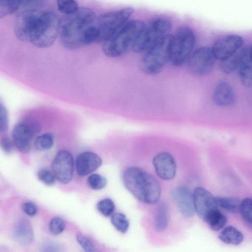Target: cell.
Returning <instances> with one entry per match:
<instances>
[{
    "mask_svg": "<svg viewBox=\"0 0 252 252\" xmlns=\"http://www.w3.org/2000/svg\"><path fill=\"white\" fill-rule=\"evenodd\" d=\"M52 168L60 182L69 183L72 178L74 171V159L71 154L66 150L59 151L52 161Z\"/></svg>",
    "mask_w": 252,
    "mask_h": 252,
    "instance_id": "obj_13",
    "label": "cell"
},
{
    "mask_svg": "<svg viewBox=\"0 0 252 252\" xmlns=\"http://www.w3.org/2000/svg\"><path fill=\"white\" fill-rule=\"evenodd\" d=\"M58 10L65 15H69L76 12L79 9L76 0H56Z\"/></svg>",
    "mask_w": 252,
    "mask_h": 252,
    "instance_id": "obj_30",
    "label": "cell"
},
{
    "mask_svg": "<svg viewBox=\"0 0 252 252\" xmlns=\"http://www.w3.org/2000/svg\"><path fill=\"white\" fill-rule=\"evenodd\" d=\"M134 11L132 7H127L100 15L97 18V42L102 43L115 34L128 22Z\"/></svg>",
    "mask_w": 252,
    "mask_h": 252,
    "instance_id": "obj_8",
    "label": "cell"
},
{
    "mask_svg": "<svg viewBox=\"0 0 252 252\" xmlns=\"http://www.w3.org/2000/svg\"><path fill=\"white\" fill-rule=\"evenodd\" d=\"M101 163V158L95 153L84 152L76 158L75 165L77 173L79 176H86L100 167Z\"/></svg>",
    "mask_w": 252,
    "mask_h": 252,
    "instance_id": "obj_18",
    "label": "cell"
},
{
    "mask_svg": "<svg viewBox=\"0 0 252 252\" xmlns=\"http://www.w3.org/2000/svg\"><path fill=\"white\" fill-rule=\"evenodd\" d=\"M243 38L236 34H230L217 40L212 50L217 60H225L235 54L243 46Z\"/></svg>",
    "mask_w": 252,
    "mask_h": 252,
    "instance_id": "obj_12",
    "label": "cell"
},
{
    "mask_svg": "<svg viewBox=\"0 0 252 252\" xmlns=\"http://www.w3.org/2000/svg\"><path fill=\"white\" fill-rule=\"evenodd\" d=\"M98 35L97 18L90 8L79 7L75 13L65 15L60 20L59 36L66 48L76 49L97 42Z\"/></svg>",
    "mask_w": 252,
    "mask_h": 252,
    "instance_id": "obj_1",
    "label": "cell"
},
{
    "mask_svg": "<svg viewBox=\"0 0 252 252\" xmlns=\"http://www.w3.org/2000/svg\"><path fill=\"white\" fill-rule=\"evenodd\" d=\"M172 28L171 22L164 17H158L145 25L131 49L136 53L145 52Z\"/></svg>",
    "mask_w": 252,
    "mask_h": 252,
    "instance_id": "obj_7",
    "label": "cell"
},
{
    "mask_svg": "<svg viewBox=\"0 0 252 252\" xmlns=\"http://www.w3.org/2000/svg\"><path fill=\"white\" fill-rule=\"evenodd\" d=\"M239 58L238 67L240 80L247 88H252V59L250 48L245 47L237 52Z\"/></svg>",
    "mask_w": 252,
    "mask_h": 252,
    "instance_id": "obj_17",
    "label": "cell"
},
{
    "mask_svg": "<svg viewBox=\"0 0 252 252\" xmlns=\"http://www.w3.org/2000/svg\"><path fill=\"white\" fill-rule=\"evenodd\" d=\"M237 52L229 58L220 61V68L224 73H231L238 68L239 58Z\"/></svg>",
    "mask_w": 252,
    "mask_h": 252,
    "instance_id": "obj_29",
    "label": "cell"
},
{
    "mask_svg": "<svg viewBox=\"0 0 252 252\" xmlns=\"http://www.w3.org/2000/svg\"><path fill=\"white\" fill-rule=\"evenodd\" d=\"M123 179L127 189L141 202L149 204L158 202L161 189L158 181L153 175L132 166L124 171Z\"/></svg>",
    "mask_w": 252,
    "mask_h": 252,
    "instance_id": "obj_2",
    "label": "cell"
},
{
    "mask_svg": "<svg viewBox=\"0 0 252 252\" xmlns=\"http://www.w3.org/2000/svg\"><path fill=\"white\" fill-rule=\"evenodd\" d=\"M65 223L64 220L60 217L53 218L49 223V231L54 235L61 233L64 229Z\"/></svg>",
    "mask_w": 252,
    "mask_h": 252,
    "instance_id": "obj_33",
    "label": "cell"
},
{
    "mask_svg": "<svg viewBox=\"0 0 252 252\" xmlns=\"http://www.w3.org/2000/svg\"><path fill=\"white\" fill-rule=\"evenodd\" d=\"M22 0H0V18L18 11Z\"/></svg>",
    "mask_w": 252,
    "mask_h": 252,
    "instance_id": "obj_25",
    "label": "cell"
},
{
    "mask_svg": "<svg viewBox=\"0 0 252 252\" xmlns=\"http://www.w3.org/2000/svg\"><path fill=\"white\" fill-rule=\"evenodd\" d=\"M216 201L219 207L231 213L240 212L241 201L234 197H217Z\"/></svg>",
    "mask_w": 252,
    "mask_h": 252,
    "instance_id": "obj_24",
    "label": "cell"
},
{
    "mask_svg": "<svg viewBox=\"0 0 252 252\" xmlns=\"http://www.w3.org/2000/svg\"><path fill=\"white\" fill-rule=\"evenodd\" d=\"M12 141L6 136L3 137L1 139V146L4 152L9 153L12 151L13 148Z\"/></svg>",
    "mask_w": 252,
    "mask_h": 252,
    "instance_id": "obj_38",
    "label": "cell"
},
{
    "mask_svg": "<svg viewBox=\"0 0 252 252\" xmlns=\"http://www.w3.org/2000/svg\"><path fill=\"white\" fill-rule=\"evenodd\" d=\"M250 54H251V57L252 59V45L251 47L250 48Z\"/></svg>",
    "mask_w": 252,
    "mask_h": 252,
    "instance_id": "obj_39",
    "label": "cell"
},
{
    "mask_svg": "<svg viewBox=\"0 0 252 252\" xmlns=\"http://www.w3.org/2000/svg\"><path fill=\"white\" fill-rule=\"evenodd\" d=\"M153 164L157 175L161 179H173L176 172V164L172 156L167 152H160L153 158Z\"/></svg>",
    "mask_w": 252,
    "mask_h": 252,
    "instance_id": "obj_15",
    "label": "cell"
},
{
    "mask_svg": "<svg viewBox=\"0 0 252 252\" xmlns=\"http://www.w3.org/2000/svg\"><path fill=\"white\" fill-rule=\"evenodd\" d=\"M60 20L51 11H42L32 34L31 43L40 48L52 46L59 34Z\"/></svg>",
    "mask_w": 252,
    "mask_h": 252,
    "instance_id": "obj_4",
    "label": "cell"
},
{
    "mask_svg": "<svg viewBox=\"0 0 252 252\" xmlns=\"http://www.w3.org/2000/svg\"><path fill=\"white\" fill-rule=\"evenodd\" d=\"M145 24L141 21H128L110 37L102 43V50L105 55L117 58L124 54L132 46Z\"/></svg>",
    "mask_w": 252,
    "mask_h": 252,
    "instance_id": "obj_3",
    "label": "cell"
},
{
    "mask_svg": "<svg viewBox=\"0 0 252 252\" xmlns=\"http://www.w3.org/2000/svg\"><path fill=\"white\" fill-rule=\"evenodd\" d=\"M13 235L15 240L21 245H28L32 243L34 235L30 222L25 219L20 220L15 225Z\"/></svg>",
    "mask_w": 252,
    "mask_h": 252,
    "instance_id": "obj_20",
    "label": "cell"
},
{
    "mask_svg": "<svg viewBox=\"0 0 252 252\" xmlns=\"http://www.w3.org/2000/svg\"><path fill=\"white\" fill-rule=\"evenodd\" d=\"M206 222L215 231H219L224 228L226 222V217L219 210L211 213L206 219Z\"/></svg>",
    "mask_w": 252,
    "mask_h": 252,
    "instance_id": "obj_23",
    "label": "cell"
},
{
    "mask_svg": "<svg viewBox=\"0 0 252 252\" xmlns=\"http://www.w3.org/2000/svg\"><path fill=\"white\" fill-rule=\"evenodd\" d=\"M89 187L94 190H99L104 188L106 185V179L97 174L90 175L87 181Z\"/></svg>",
    "mask_w": 252,
    "mask_h": 252,
    "instance_id": "obj_32",
    "label": "cell"
},
{
    "mask_svg": "<svg viewBox=\"0 0 252 252\" xmlns=\"http://www.w3.org/2000/svg\"><path fill=\"white\" fill-rule=\"evenodd\" d=\"M195 43V37L191 29L186 26L178 27L172 35L169 61L175 66L183 64L190 56Z\"/></svg>",
    "mask_w": 252,
    "mask_h": 252,
    "instance_id": "obj_6",
    "label": "cell"
},
{
    "mask_svg": "<svg viewBox=\"0 0 252 252\" xmlns=\"http://www.w3.org/2000/svg\"><path fill=\"white\" fill-rule=\"evenodd\" d=\"M54 143V136L49 132L45 133L38 136L34 141V147L38 151H45L50 149Z\"/></svg>",
    "mask_w": 252,
    "mask_h": 252,
    "instance_id": "obj_27",
    "label": "cell"
},
{
    "mask_svg": "<svg viewBox=\"0 0 252 252\" xmlns=\"http://www.w3.org/2000/svg\"><path fill=\"white\" fill-rule=\"evenodd\" d=\"M219 238L224 243L236 246L243 242L244 237L236 227L229 225L223 228L219 235Z\"/></svg>",
    "mask_w": 252,
    "mask_h": 252,
    "instance_id": "obj_21",
    "label": "cell"
},
{
    "mask_svg": "<svg viewBox=\"0 0 252 252\" xmlns=\"http://www.w3.org/2000/svg\"><path fill=\"white\" fill-rule=\"evenodd\" d=\"M239 213L245 223L252 227V198H245L241 200Z\"/></svg>",
    "mask_w": 252,
    "mask_h": 252,
    "instance_id": "obj_26",
    "label": "cell"
},
{
    "mask_svg": "<svg viewBox=\"0 0 252 252\" xmlns=\"http://www.w3.org/2000/svg\"><path fill=\"white\" fill-rule=\"evenodd\" d=\"M172 36L169 33L163 36L145 52L141 62V67L145 73H158L169 61Z\"/></svg>",
    "mask_w": 252,
    "mask_h": 252,
    "instance_id": "obj_5",
    "label": "cell"
},
{
    "mask_svg": "<svg viewBox=\"0 0 252 252\" xmlns=\"http://www.w3.org/2000/svg\"><path fill=\"white\" fill-rule=\"evenodd\" d=\"M216 60L212 48L202 47L195 50L189 57L188 68L195 75H206L213 70Z\"/></svg>",
    "mask_w": 252,
    "mask_h": 252,
    "instance_id": "obj_10",
    "label": "cell"
},
{
    "mask_svg": "<svg viewBox=\"0 0 252 252\" xmlns=\"http://www.w3.org/2000/svg\"><path fill=\"white\" fill-rule=\"evenodd\" d=\"M42 11L37 9L19 12L14 23V32L17 38L23 42H31L32 33Z\"/></svg>",
    "mask_w": 252,
    "mask_h": 252,
    "instance_id": "obj_11",
    "label": "cell"
},
{
    "mask_svg": "<svg viewBox=\"0 0 252 252\" xmlns=\"http://www.w3.org/2000/svg\"><path fill=\"white\" fill-rule=\"evenodd\" d=\"M111 222L115 228L122 233L127 231L129 225L126 216L121 213L113 214L111 217Z\"/></svg>",
    "mask_w": 252,
    "mask_h": 252,
    "instance_id": "obj_28",
    "label": "cell"
},
{
    "mask_svg": "<svg viewBox=\"0 0 252 252\" xmlns=\"http://www.w3.org/2000/svg\"><path fill=\"white\" fill-rule=\"evenodd\" d=\"M98 212L105 217L111 216L115 210V205L110 198H107L100 200L96 205Z\"/></svg>",
    "mask_w": 252,
    "mask_h": 252,
    "instance_id": "obj_31",
    "label": "cell"
},
{
    "mask_svg": "<svg viewBox=\"0 0 252 252\" xmlns=\"http://www.w3.org/2000/svg\"><path fill=\"white\" fill-rule=\"evenodd\" d=\"M41 128L39 123L32 118H27L19 122L15 125L12 131L14 145L22 152H29L33 138Z\"/></svg>",
    "mask_w": 252,
    "mask_h": 252,
    "instance_id": "obj_9",
    "label": "cell"
},
{
    "mask_svg": "<svg viewBox=\"0 0 252 252\" xmlns=\"http://www.w3.org/2000/svg\"><path fill=\"white\" fill-rule=\"evenodd\" d=\"M22 208L25 213L30 216L35 215L37 212L36 205L32 202H26L23 203Z\"/></svg>",
    "mask_w": 252,
    "mask_h": 252,
    "instance_id": "obj_37",
    "label": "cell"
},
{
    "mask_svg": "<svg viewBox=\"0 0 252 252\" xmlns=\"http://www.w3.org/2000/svg\"><path fill=\"white\" fill-rule=\"evenodd\" d=\"M214 102L220 107L232 106L235 102V94L231 86L226 81L219 82L213 94Z\"/></svg>",
    "mask_w": 252,
    "mask_h": 252,
    "instance_id": "obj_19",
    "label": "cell"
},
{
    "mask_svg": "<svg viewBox=\"0 0 252 252\" xmlns=\"http://www.w3.org/2000/svg\"><path fill=\"white\" fill-rule=\"evenodd\" d=\"M76 238L79 244L85 251L90 252L95 251L94 243L89 237L81 233H78Z\"/></svg>",
    "mask_w": 252,
    "mask_h": 252,
    "instance_id": "obj_34",
    "label": "cell"
},
{
    "mask_svg": "<svg viewBox=\"0 0 252 252\" xmlns=\"http://www.w3.org/2000/svg\"><path fill=\"white\" fill-rule=\"evenodd\" d=\"M37 176L39 180L46 185H53L55 183L56 178L55 175L48 169L40 170L38 172Z\"/></svg>",
    "mask_w": 252,
    "mask_h": 252,
    "instance_id": "obj_35",
    "label": "cell"
},
{
    "mask_svg": "<svg viewBox=\"0 0 252 252\" xmlns=\"http://www.w3.org/2000/svg\"><path fill=\"white\" fill-rule=\"evenodd\" d=\"M173 200L181 213L186 218L193 216L195 213L193 194L189 189L185 186H179L171 192Z\"/></svg>",
    "mask_w": 252,
    "mask_h": 252,
    "instance_id": "obj_16",
    "label": "cell"
},
{
    "mask_svg": "<svg viewBox=\"0 0 252 252\" xmlns=\"http://www.w3.org/2000/svg\"><path fill=\"white\" fill-rule=\"evenodd\" d=\"M0 131L4 132L7 128V113L6 108L2 104L0 108Z\"/></svg>",
    "mask_w": 252,
    "mask_h": 252,
    "instance_id": "obj_36",
    "label": "cell"
},
{
    "mask_svg": "<svg viewBox=\"0 0 252 252\" xmlns=\"http://www.w3.org/2000/svg\"><path fill=\"white\" fill-rule=\"evenodd\" d=\"M168 224V213L166 204L161 202L158 206L154 220V226L158 231L164 230Z\"/></svg>",
    "mask_w": 252,
    "mask_h": 252,
    "instance_id": "obj_22",
    "label": "cell"
},
{
    "mask_svg": "<svg viewBox=\"0 0 252 252\" xmlns=\"http://www.w3.org/2000/svg\"><path fill=\"white\" fill-rule=\"evenodd\" d=\"M193 198L195 212L204 221L211 213L219 209L216 197L202 187L194 189Z\"/></svg>",
    "mask_w": 252,
    "mask_h": 252,
    "instance_id": "obj_14",
    "label": "cell"
}]
</instances>
